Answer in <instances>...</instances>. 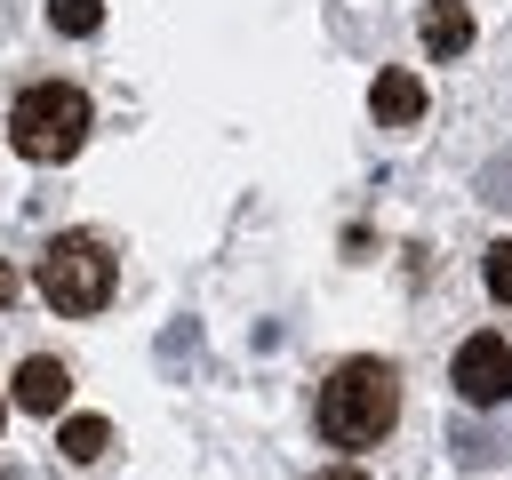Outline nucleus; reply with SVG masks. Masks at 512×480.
<instances>
[{
    "label": "nucleus",
    "instance_id": "12",
    "mask_svg": "<svg viewBox=\"0 0 512 480\" xmlns=\"http://www.w3.org/2000/svg\"><path fill=\"white\" fill-rule=\"evenodd\" d=\"M0 416H8V400H0Z\"/></svg>",
    "mask_w": 512,
    "mask_h": 480
},
{
    "label": "nucleus",
    "instance_id": "10",
    "mask_svg": "<svg viewBox=\"0 0 512 480\" xmlns=\"http://www.w3.org/2000/svg\"><path fill=\"white\" fill-rule=\"evenodd\" d=\"M488 296H496V304H512V240H496V248H488Z\"/></svg>",
    "mask_w": 512,
    "mask_h": 480
},
{
    "label": "nucleus",
    "instance_id": "7",
    "mask_svg": "<svg viewBox=\"0 0 512 480\" xmlns=\"http://www.w3.org/2000/svg\"><path fill=\"white\" fill-rule=\"evenodd\" d=\"M416 32H424V56H440V64H448V56H464V48H472V8H464V0H432Z\"/></svg>",
    "mask_w": 512,
    "mask_h": 480
},
{
    "label": "nucleus",
    "instance_id": "2",
    "mask_svg": "<svg viewBox=\"0 0 512 480\" xmlns=\"http://www.w3.org/2000/svg\"><path fill=\"white\" fill-rule=\"evenodd\" d=\"M8 144H16L24 160H40V168L72 160V152L88 144V96H80L72 80H32V88L8 104Z\"/></svg>",
    "mask_w": 512,
    "mask_h": 480
},
{
    "label": "nucleus",
    "instance_id": "1",
    "mask_svg": "<svg viewBox=\"0 0 512 480\" xmlns=\"http://www.w3.org/2000/svg\"><path fill=\"white\" fill-rule=\"evenodd\" d=\"M320 432L336 440V448H376L384 432H392V416H400V376H392V360H344L328 384H320Z\"/></svg>",
    "mask_w": 512,
    "mask_h": 480
},
{
    "label": "nucleus",
    "instance_id": "6",
    "mask_svg": "<svg viewBox=\"0 0 512 480\" xmlns=\"http://www.w3.org/2000/svg\"><path fill=\"white\" fill-rule=\"evenodd\" d=\"M72 400V368L64 360H48V352H32L24 368H16V408H32V416H56Z\"/></svg>",
    "mask_w": 512,
    "mask_h": 480
},
{
    "label": "nucleus",
    "instance_id": "8",
    "mask_svg": "<svg viewBox=\"0 0 512 480\" xmlns=\"http://www.w3.org/2000/svg\"><path fill=\"white\" fill-rule=\"evenodd\" d=\"M56 448H64L72 464H96V456L112 448V424H104V416H64V424H56Z\"/></svg>",
    "mask_w": 512,
    "mask_h": 480
},
{
    "label": "nucleus",
    "instance_id": "5",
    "mask_svg": "<svg viewBox=\"0 0 512 480\" xmlns=\"http://www.w3.org/2000/svg\"><path fill=\"white\" fill-rule=\"evenodd\" d=\"M368 112H376V128H416V120H424V80H416L408 64L376 72V88H368Z\"/></svg>",
    "mask_w": 512,
    "mask_h": 480
},
{
    "label": "nucleus",
    "instance_id": "3",
    "mask_svg": "<svg viewBox=\"0 0 512 480\" xmlns=\"http://www.w3.org/2000/svg\"><path fill=\"white\" fill-rule=\"evenodd\" d=\"M32 288L56 304V312H104L112 304V248L96 232H56L32 264Z\"/></svg>",
    "mask_w": 512,
    "mask_h": 480
},
{
    "label": "nucleus",
    "instance_id": "4",
    "mask_svg": "<svg viewBox=\"0 0 512 480\" xmlns=\"http://www.w3.org/2000/svg\"><path fill=\"white\" fill-rule=\"evenodd\" d=\"M448 384H456L472 408H496V400H512V344H504V336H464V344H456V368H448Z\"/></svg>",
    "mask_w": 512,
    "mask_h": 480
},
{
    "label": "nucleus",
    "instance_id": "9",
    "mask_svg": "<svg viewBox=\"0 0 512 480\" xmlns=\"http://www.w3.org/2000/svg\"><path fill=\"white\" fill-rule=\"evenodd\" d=\"M48 24L72 32V40H88V32L104 24V0H48Z\"/></svg>",
    "mask_w": 512,
    "mask_h": 480
},
{
    "label": "nucleus",
    "instance_id": "11",
    "mask_svg": "<svg viewBox=\"0 0 512 480\" xmlns=\"http://www.w3.org/2000/svg\"><path fill=\"white\" fill-rule=\"evenodd\" d=\"M312 480H368L360 464H328V472H312Z\"/></svg>",
    "mask_w": 512,
    "mask_h": 480
}]
</instances>
